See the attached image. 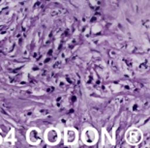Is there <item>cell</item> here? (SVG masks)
I'll return each instance as SVG.
<instances>
[{
    "label": "cell",
    "instance_id": "cell-3",
    "mask_svg": "<svg viewBox=\"0 0 150 148\" xmlns=\"http://www.w3.org/2000/svg\"><path fill=\"white\" fill-rule=\"evenodd\" d=\"M45 138H46V141L50 145H54L58 142L59 140V133L58 131L55 130V129H49L46 134H45Z\"/></svg>",
    "mask_w": 150,
    "mask_h": 148
},
{
    "label": "cell",
    "instance_id": "cell-2",
    "mask_svg": "<svg viewBox=\"0 0 150 148\" xmlns=\"http://www.w3.org/2000/svg\"><path fill=\"white\" fill-rule=\"evenodd\" d=\"M96 140H97V133L95 130L89 128L83 131V133H82V140H83V142L88 144V145H91V144L95 143Z\"/></svg>",
    "mask_w": 150,
    "mask_h": 148
},
{
    "label": "cell",
    "instance_id": "cell-1",
    "mask_svg": "<svg viewBox=\"0 0 150 148\" xmlns=\"http://www.w3.org/2000/svg\"><path fill=\"white\" fill-rule=\"evenodd\" d=\"M126 140L131 144H138L142 140V132L136 128L129 129L126 133Z\"/></svg>",
    "mask_w": 150,
    "mask_h": 148
},
{
    "label": "cell",
    "instance_id": "cell-4",
    "mask_svg": "<svg viewBox=\"0 0 150 148\" xmlns=\"http://www.w3.org/2000/svg\"><path fill=\"white\" fill-rule=\"evenodd\" d=\"M65 143L70 145V144H75L78 140V134L74 129H66L65 130Z\"/></svg>",
    "mask_w": 150,
    "mask_h": 148
},
{
    "label": "cell",
    "instance_id": "cell-5",
    "mask_svg": "<svg viewBox=\"0 0 150 148\" xmlns=\"http://www.w3.org/2000/svg\"><path fill=\"white\" fill-rule=\"evenodd\" d=\"M27 140L29 143L32 144H37L38 142H40V131H38L35 128L30 129L27 134Z\"/></svg>",
    "mask_w": 150,
    "mask_h": 148
}]
</instances>
